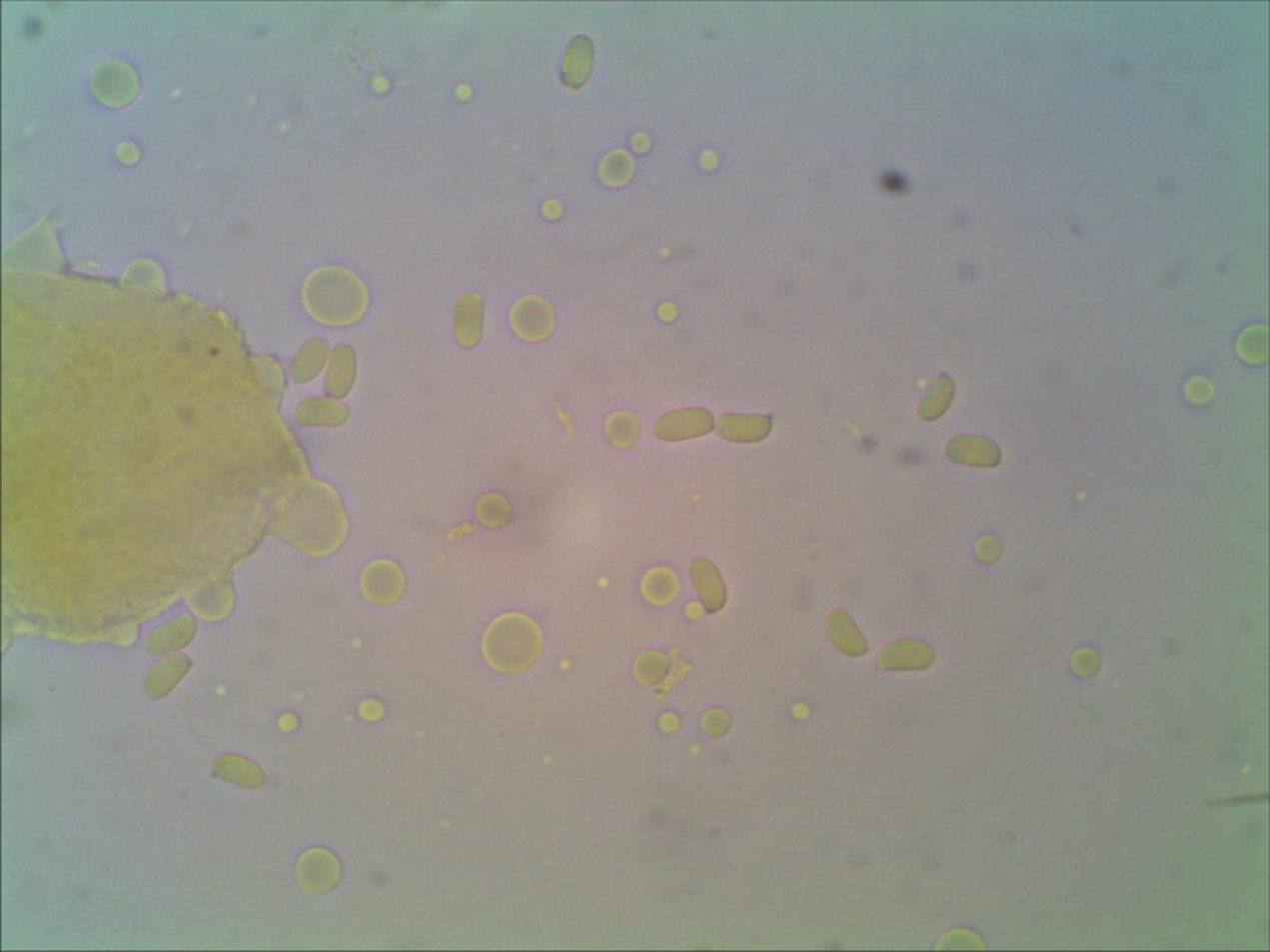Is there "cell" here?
<instances>
[{"label": "cell", "instance_id": "obj_1", "mask_svg": "<svg viewBox=\"0 0 1270 952\" xmlns=\"http://www.w3.org/2000/svg\"><path fill=\"white\" fill-rule=\"evenodd\" d=\"M483 649L491 665L499 670H526L541 655V627L526 614H504L488 627Z\"/></svg>", "mask_w": 1270, "mask_h": 952}, {"label": "cell", "instance_id": "obj_2", "mask_svg": "<svg viewBox=\"0 0 1270 952\" xmlns=\"http://www.w3.org/2000/svg\"><path fill=\"white\" fill-rule=\"evenodd\" d=\"M510 321L515 334L526 342L549 339L557 326L552 305L539 298H526L518 302L512 310Z\"/></svg>", "mask_w": 1270, "mask_h": 952}, {"label": "cell", "instance_id": "obj_3", "mask_svg": "<svg viewBox=\"0 0 1270 952\" xmlns=\"http://www.w3.org/2000/svg\"><path fill=\"white\" fill-rule=\"evenodd\" d=\"M406 571L393 560H375L363 574L364 594L379 605H393L406 592Z\"/></svg>", "mask_w": 1270, "mask_h": 952}, {"label": "cell", "instance_id": "obj_4", "mask_svg": "<svg viewBox=\"0 0 1270 952\" xmlns=\"http://www.w3.org/2000/svg\"><path fill=\"white\" fill-rule=\"evenodd\" d=\"M456 339L464 348H476L483 334V302L476 296L461 299L456 309Z\"/></svg>", "mask_w": 1270, "mask_h": 952}, {"label": "cell", "instance_id": "obj_5", "mask_svg": "<svg viewBox=\"0 0 1270 952\" xmlns=\"http://www.w3.org/2000/svg\"><path fill=\"white\" fill-rule=\"evenodd\" d=\"M593 67V43L587 37H577L569 45L563 64V78L571 88H580L587 82Z\"/></svg>", "mask_w": 1270, "mask_h": 952}, {"label": "cell", "instance_id": "obj_6", "mask_svg": "<svg viewBox=\"0 0 1270 952\" xmlns=\"http://www.w3.org/2000/svg\"><path fill=\"white\" fill-rule=\"evenodd\" d=\"M477 519L480 524L491 530L503 528L512 517V505L503 493L490 492L480 498L476 506Z\"/></svg>", "mask_w": 1270, "mask_h": 952}, {"label": "cell", "instance_id": "obj_7", "mask_svg": "<svg viewBox=\"0 0 1270 952\" xmlns=\"http://www.w3.org/2000/svg\"><path fill=\"white\" fill-rule=\"evenodd\" d=\"M637 423L628 413H619L607 421L606 434L615 447H631L637 439Z\"/></svg>", "mask_w": 1270, "mask_h": 952}]
</instances>
